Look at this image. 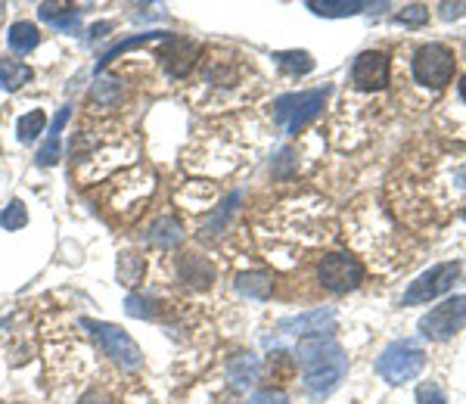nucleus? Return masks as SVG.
<instances>
[{"instance_id": "20e7f679", "label": "nucleus", "mask_w": 466, "mask_h": 404, "mask_svg": "<svg viewBox=\"0 0 466 404\" xmlns=\"http://www.w3.org/2000/svg\"><path fill=\"white\" fill-rule=\"evenodd\" d=\"M327 96H330V87L305 90V94H286L274 103V118H277L280 124H286L289 134H299V131H305L308 124L321 115Z\"/></svg>"}, {"instance_id": "bb28decb", "label": "nucleus", "mask_w": 466, "mask_h": 404, "mask_svg": "<svg viewBox=\"0 0 466 404\" xmlns=\"http://www.w3.org/2000/svg\"><path fill=\"white\" fill-rule=\"evenodd\" d=\"M118 96H122V87H118V81H112V78L97 81V87H94V100L97 103H116Z\"/></svg>"}, {"instance_id": "f3484780", "label": "nucleus", "mask_w": 466, "mask_h": 404, "mask_svg": "<svg viewBox=\"0 0 466 404\" xmlns=\"http://www.w3.org/2000/svg\"><path fill=\"white\" fill-rule=\"evenodd\" d=\"M41 34L34 29L32 23H16L10 25V34H6V44H10L13 53H19V57H25V53H32L34 47H38Z\"/></svg>"}, {"instance_id": "a878e982", "label": "nucleus", "mask_w": 466, "mask_h": 404, "mask_svg": "<svg viewBox=\"0 0 466 404\" xmlns=\"http://www.w3.org/2000/svg\"><path fill=\"white\" fill-rule=\"evenodd\" d=\"M395 19H398L401 25H414L416 29V25H423L429 19V10L423 4H411V6H405V10H398V16Z\"/></svg>"}, {"instance_id": "2f4dec72", "label": "nucleus", "mask_w": 466, "mask_h": 404, "mask_svg": "<svg viewBox=\"0 0 466 404\" xmlns=\"http://www.w3.org/2000/svg\"><path fill=\"white\" fill-rule=\"evenodd\" d=\"M78 404H112L109 399H106V395H100V392H90V395H84L81 401Z\"/></svg>"}, {"instance_id": "aec40b11", "label": "nucleus", "mask_w": 466, "mask_h": 404, "mask_svg": "<svg viewBox=\"0 0 466 404\" xmlns=\"http://www.w3.org/2000/svg\"><path fill=\"white\" fill-rule=\"evenodd\" d=\"M237 289L243 292V296H249V298H271L274 283H271V277H267V274L252 271V274H239L237 277Z\"/></svg>"}, {"instance_id": "2eb2a0df", "label": "nucleus", "mask_w": 466, "mask_h": 404, "mask_svg": "<svg viewBox=\"0 0 466 404\" xmlns=\"http://www.w3.org/2000/svg\"><path fill=\"white\" fill-rule=\"evenodd\" d=\"M146 240H150L153 246H162V249L178 246V243L183 240L181 221H174V218H159V221H153L150 231H146Z\"/></svg>"}, {"instance_id": "7ed1b4c3", "label": "nucleus", "mask_w": 466, "mask_h": 404, "mask_svg": "<svg viewBox=\"0 0 466 404\" xmlns=\"http://www.w3.org/2000/svg\"><path fill=\"white\" fill-rule=\"evenodd\" d=\"M81 326L84 330H90V336L100 343V348L109 354L112 361H116L118 367H125V371H137V367L144 364V352H140V345L134 343L122 326L106 324V320H90V317H84Z\"/></svg>"}, {"instance_id": "dca6fc26", "label": "nucleus", "mask_w": 466, "mask_h": 404, "mask_svg": "<svg viewBox=\"0 0 466 404\" xmlns=\"http://www.w3.org/2000/svg\"><path fill=\"white\" fill-rule=\"evenodd\" d=\"M66 122H69V109H60V113L53 115L47 143L41 146V152H38V165H41V169H47V165H53L56 159H60V131L66 128Z\"/></svg>"}, {"instance_id": "f257e3e1", "label": "nucleus", "mask_w": 466, "mask_h": 404, "mask_svg": "<svg viewBox=\"0 0 466 404\" xmlns=\"http://www.w3.org/2000/svg\"><path fill=\"white\" fill-rule=\"evenodd\" d=\"M299 367L308 392L323 399L342 382L345 371H349V358L330 333H321V336L299 339Z\"/></svg>"}, {"instance_id": "5701e85b", "label": "nucleus", "mask_w": 466, "mask_h": 404, "mask_svg": "<svg viewBox=\"0 0 466 404\" xmlns=\"http://www.w3.org/2000/svg\"><path fill=\"white\" fill-rule=\"evenodd\" d=\"M44 128H47V113L34 109V113H28V115L19 118V141H23V143L38 141V137L44 134Z\"/></svg>"}, {"instance_id": "4be33fe9", "label": "nucleus", "mask_w": 466, "mask_h": 404, "mask_svg": "<svg viewBox=\"0 0 466 404\" xmlns=\"http://www.w3.org/2000/svg\"><path fill=\"white\" fill-rule=\"evenodd\" d=\"M277 66L284 69L286 75H295V78H299V75H308L311 69H314V60H311V53H305V50H289V53H277Z\"/></svg>"}, {"instance_id": "f704fd0d", "label": "nucleus", "mask_w": 466, "mask_h": 404, "mask_svg": "<svg viewBox=\"0 0 466 404\" xmlns=\"http://www.w3.org/2000/svg\"><path fill=\"white\" fill-rule=\"evenodd\" d=\"M463 218H466V212H463Z\"/></svg>"}, {"instance_id": "6ab92c4d", "label": "nucleus", "mask_w": 466, "mask_h": 404, "mask_svg": "<svg viewBox=\"0 0 466 404\" xmlns=\"http://www.w3.org/2000/svg\"><path fill=\"white\" fill-rule=\"evenodd\" d=\"M168 34L165 32H146V34H134V38L128 41H122V44H116L112 50H106V57L97 62V72H100L103 66H109L116 57H122V53H128V50H137V47H144V44H153V41H165Z\"/></svg>"}, {"instance_id": "1a4fd4ad", "label": "nucleus", "mask_w": 466, "mask_h": 404, "mask_svg": "<svg viewBox=\"0 0 466 404\" xmlns=\"http://www.w3.org/2000/svg\"><path fill=\"white\" fill-rule=\"evenodd\" d=\"M351 85L358 90H383L388 85V57L383 50H364L351 62Z\"/></svg>"}, {"instance_id": "ddd939ff", "label": "nucleus", "mask_w": 466, "mask_h": 404, "mask_svg": "<svg viewBox=\"0 0 466 404\" xmlns=\"http://www.w3.org/2000/svg\"><path fill=\"white\" fill-rule=\"evenodd\" d=\"M38 16L44 19L47 25L66 32V34H78L81 32V13L72 10V6H60V4H41Z\"/></svg>"}, {"instance_id": "cd10ccee", "label": "nucleus", "mask_w": 466, "mask_h": 404, "mask_svg": "<svg viewBox=\"0 0 466 404\" xmlns=\"http://www.w3.org/2000/svg\"><path fill=\"white\" fill-rule=\"evenodd\" d=\"M416 404H448V399H444V392L435 382H423L416 389Z\"/></svg>"}, {"instance_id": "f8f14e48", "label": "nucleus", "mask_w": 466, "mask_h": 404, "mask_svg": "<svg viewBox=\"0 0 466 404\" xmlns=\"http://www.w3.org/2000/svg\"><path fill=\"white\" fill-rule=\"evenodd\" d=\"M388 4H364V0H327V4H317V0H311L308 10L317 13V16L323 19H345V16H358V13L364 10H386Z\"/></svg>"}, {"instance_id": "9d476101", "label": "nucleus", "mask_w": 466, "mask_h": 404, "mask_svg": "<svg viewBox=\"0 0 466 404\" xmlns=\"http://www.w3.org/2000/svg\"><path fill=\"white\" fill-rule=\"evenodd\" d=\"M333 326H336V311L333 308H314V311H305V315H299V317L280 320L277 330L305 339V336H321V333H333Z\"/></svg>"}, {"instance_id": "a211bd4d", "label": "nucleus", "mask_w": 466, "mask_h": 404, "mask_svg": "<svg viewBox=\"0 0 466 404\" xmlns=\"http://www.w3.org/2000/svg\"><path fill=\"white\" fill-rule=\"evenodd\" d=\"M196 57H200V50H196L190 41H172V57H168V72L172 75H187L190 69H193Z\"/></svg>"}, {"instance_id": "423d86ee", "label": "nucleus", "mask_w": 466, "mask_h": 404, "mask_svg": "<svg viewBox=\"0 0 466 404\" xmlns=\"http://www.w3.org/2000/svg\"><path fill=\"white\" fill-rule=\"evenodd\" d=\"M463 326H466V296H451L448 302L435 305V308L429 311V315H423L420 320V333L426 339H435V343L457 336Z\"/></svg>"}, {"instance_id": "412c9836", "label": "nucleus", "mask_w": 466, "mask_h": 404, "mask_svg": "<svg viewBox=\"0 0 466 404\" xmlns=\"http://www.w3.org/2000/svg\"><path fill=\"white\" fill-rule=\"evenodd\" d=\"M32 81V69L25 62H16V60H0V87L4 90H19Z\"/></svg>"}, {"instance_id": "6e6552de", "label": "nucleus", "mask_w": 466, "mask_h": 404, "mask_svg": "<svg viewBox=\"0 0 466 404\" xmlns=\"http://www.w3.org/2000/svg\"><path fill=\"white\" fill-rule=\"evenodd\" d=\"M317 277H321V283L330 292H349L364 280V268H361V262L351 259V255L333 252V255H327V259L321 262Z\"/></svg>"}, {"instance_id": "39448f33", "label": "nucleus", "mask_w": 466, "mask_h": 404, "mask_svg": "<svg viewBox=\"0 0 466 404\" xmlns=\"http://www.w3.org/2000/svg\"><path fill=\"white\" fill-rule=\"evenodd\" d=\"M454 75V53L444 44H423L414 53V78L429 90H442Z\"/></svg>"}, {"instance_id": "b1692460", "label": "nucleus", "mask_w": 466, "mask_h": 404, "mask_svg": "<svg viewBox=\"0 0 466 404\" xmlns=\"http://www.w3.org/2000/svg\"><path fill=\"white\" fill-rule=\"evenodd\" d=\"M125 311L131 317H140V320H150V317H159V302L155 298H146V296H128L125 298Z\"/></svg>"}, {"instance_id": "9b49d317", "label": "nucleus", "mask_w": 466, "mask_h": 404, "mask_svg": "<svg viewBox=\"0 0 466 404\" xmlns=\"http://www.w3.org/2000/svg\"><path fill=\"white\" fill-rule=\"evenodd\" d=\"M178 277L193 289H209L215 283V268H211V262L200 259V255H183L178 262Z\"/></svg>"}, {"instance_id": "393cba45", "label": "nucleus", "mask_w": 466, "mask_h": 404, "mask_svg": "<svg viewBox=\"0 0 466 404\" xmlns=\"http://www.w3.org/2000/svg\"><path fill=\"white\" fill-rule=\"evenodd\" d=\"M25 221H28V212L19 199H13L10 206L0 212V227H4V231H19V227H25Z\"/></svg>"}, {"instance_id": "7c9ffc66", "label": "nucleus", "mask_w": 466, "mask_h": 404, "mask_svg": "<svg viewBox=\"0 0 466 404\" xmlns=\"http://www.w3.org/2000/svg\"><path fill=\"white\" fill-rule=\"evenodd\" d=\"M439 16L444 19V23H451V19H461V16H466V4H442L439 6Z\"/></svg>"}, {"instance_id": "4468645a", "label": "nucleus", "mask_w": 466, "mask_h": 404, "mask_svg": "<svg viewBox=\"0 0 466 404\" xmlns=\"http://www.w3.org/2000/svg\"><path fill=\"white\" fill-rule=\"evenodd\" d=\"M258 373H261V364H258L256 354H237V358H230V364H228V376L237 389L256 386Z\"/></svg>"}, {"instance_id": "c756f323", "label": "nucleus", "mask_w": 466, "mask_h": 404, "mask_svg": "<svg viewBox=\"0 0 466 404\" xmlns=\"http://www.w3.org/2000/svg\"><path fill=\"white\" fill-rule=\"evenodd\" d=\"M249 404H289V399H286L284 392H277V389H265V392L252 395Z\"/></svg>"}, {"instance_id": "72a5a7b5", "label": "nucleus", "mask_w": 466, "mask_h": 404, "mask_svg": "<svg viewBox=\"0 0 466 404\" xmlns=\"http://www.w3.org/2000/svg\"><path fill=\"white\" fill-rule=\"evenodd\" d=\"M0 13H4V4H0Z\"/></svg>"}, {"instance_id": "0eeeda50", "label": "nucleus", "mask_w": 466, "mask_h": 404, "mask_svg": "<svg viewBox=\"0 0 466 404\" xmlns=\"http://www.w3.org/2000/svg\"><path fill=\"white\" fill-rule=\"evenodd\" d=\"M457 277H461V262H444V264H435V268L423 271L411 287H407L405 305H420L435 296H444V292L457 283Z\"/></svg>"}, {"instance_id": "473e14b6", "label": "nucleus", "mask_w": 466, "mask_h": 404, "mask_svg": "<svg viewBox=\"0 0 466 404\" xmlns=\"http://www.w3.org/2000/svg\"><path fill=\"white\" fill-rule=\"evenodd\" d=\"M457 87H461V96H463V103H466V75L461 78V85H457Z\"/></svg>"}, {"instance_id": "f03ea898", "label": "nucleus", "mask_w": 466, "mask_h": 404, "mask_svg": "<svg viewBox=\"0 0 466 404\" xmlns=\"http://www.w3.org/2000/svg\"><path fill=\"white\" fill-rule=\"evenodd\" d=\"M423 364H426V352L416 339H398L379 354L377 361V373L383 376L392 386H401V382H411L423 373Z\"/></svg>"}, {"instance_id": "c85d7f7f", "label": "nucleus", "mask_w": 466, "mask_h": 404, "mask_svg": "<svg viewBox=\"0 0 466 404\" xmlns=\"http://www.w3.org/2000/svg\"><path fill=\"white\" fill-rule=\"evenodd\" d=\"M137 274H140L137 255H122V268H118V277H122L128 287H134V283H137Z\"/></svg>"}]
</instances>
